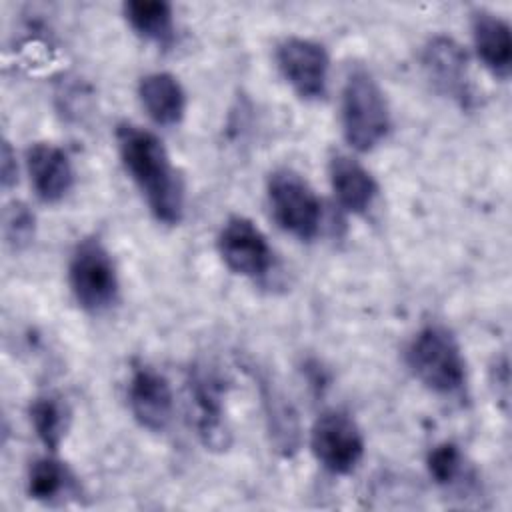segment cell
Returning a JSON list of instances; mask_svg holds the SVG:
<instances>
[{
  "mask_svg": "<svg viewBox=\"0 0 512 512\" xmlns=\"http://www.w3.org/2000/svg\"><path fill=\"white\" fill-rule=\"evenodd\" d=\"M118 152L154 218L174 226L184 214V186L162 140L134 124L116 128Z\"/></svg>",
  "mask_w": 512,
  "mask_h": 512,
  "instance_id": "1",
  "label": "cell"
},
{
  "mask_svg": "<svg viewBox=\"0 0 512 512\" xmlns=\"http://www.w3.org/2000/svg\"><path fill=\"white\" fill-rule=\"evenodd\" d=\"M340 120L346 142L358 152L376 148L390 130V110L384 92L362 66L352 68L344 80Z\"/></svg>",
  "mask_w": 512,
  "mask_h": 512,
  "instance_id": "2",
  "label": "cell"
},
{
  "mask_svg": "<svg viewBox=\"0 0 512 512\" xmlns=\"http://www.w3.org/2000/svg\"><path fill=\"white\" fill-rule=\"evenodd\" d=\"M412 374L432 392L454 396L466 384V362L450 330L428 324L412 338L406 350Z\"/></svg>",
  "mask_w": 512,
  "mask_h": 512,
  "instance_id": "3",
  "label": "cell"
},
{
  "mask_svg": "<svg viewBox=\"0 0 512 512\" xmlns=\"http://www.w3.org/2000/svg\"><path fill=\"white\" fill-rule=\"evenodd\" d=\"M68 278L76 302L88 312H102L118 298L116 266L98 238H84L76 244Z\"/></svg>",
  "mask_w": 512,
  "mask_h": 512,
  "instance_id": "4",
  "label": "cell"
},
{
  "mask_svg": "<svg viewBox=\"0 0 512 512\" xmlns=\"http://www.w3.org/2000/svg\"><path fill=\"white\" fill-rule=\"evenodd\" d=\"M268 202L278 226L300 238L312 240L320 230L322 206L312 186L294 170L280 168L268 178Z\"/></svg>",
  "mask_w": 512,
  "mask_h": 512,
  "instance_id": "5",
  "label": "cell"
},
{
  "mask_svg": "<svg viewBox=\"0 0 512 512\" xmlns=\"http://www.w3.org/2000/svg\"><path fill=\"white\" fill-rule=\"evenodd\" d=\"M188 396L196 432L210 450H226L230 446V428L224 416V378L206 364H194L188 374Z\"/></svg>",
  "mask_w": 512,
  "mask_h": 512,
  "instance_id": "6",
  "label": "cell"
},
{
  "mask_svg": "<svg viewBox=\"0 0 512 512\" xmlns=\"http://www.w3.org/2000/svg\"><path fill=\"white\" fill-rule=\"evenodd\" d=\"M310 450L328 472L350 474L364 456V438L346 412L326 410L310 430Z\"/></svg>",
  "mask_w": 512,
  "mask_h": 512,
  "instance_id": "7",
  "label": "cell"
},
{
  "mask_svg": "<svg viewBox=\"0 0 512 512\" xmlns=\"http://www.w3.org/2000/svg\"><path fill=\"white\" fill-rule=\"evenodd\" d=\"M276 62L298 96L306 100L324 96L330 64L322 44L298 36L286 38L276 48Z\"/></svg>",
  "mask_w": 512,
  "mask_h": 512,
  "instance_id": "8",
  "label": "cell"
},
{
  "mask_svg": "<svg viewBox=\"0 0 512 512\" xmlns=\"http://www.w3.org/2000/svg\"><path fill=\"white\" fill-rule=\"evenodd\" d=\"M218 252L234 274L246 278L266 276L272 266V250L266 236L244 216L226 220L218 234Z\"/></svg>",
  "mask_w": 512,
  "mask_h": 512,
  "instance_id": "9",
  "label": "cell"
},
{
  "mask_svg": "<svg viewBox=\"0 0 512 512\" xmlns=\"http://www.w3.org/2000/svg\"><path fill=\"white\" fill-rule=\"evenodd\" d=\"M128 406L136 422L152 432H162L174 412V396L168 380L148 364L132 368L128 380Z\"/></svg>",
  "mask_w": 512,
  "mask_h": 512,
  "instance_id": "10",
  "label": "cell"
},
{
  "mask_svg": "<svg viewBox=\"0 0 512 512\" xmlns=\"http://www.w3.org/2000/svg\"><path fill=\"white\" fill-rule=\"evenodd\" d=\"M422 66L432 84L462 106L470 104L472 84L468 76V56L464 48L446 36H434L422 50Z\"/></svg>",
  "mask_w": 512,
  "mask_h": 512,
  "instance_id": "11",
  "label": "cell"
},
{
  "mask_svg": "<svg viewBox=\"0 0 512 512\" xmlns=\"http://www.w3.org/2000/svg\"><path fill=\"white\" fill-rule=\"evenodd\" d=\"M26 168L34 192L44 202L62 200L74 182L68 154L50 142H38L26 152Z\"/></svg>",
  "mask_w": 512,
  "mask_h": 512,
  "instance_id": "12",
  "label": "cell"
},
{
  "mask_svg": "<svg viewBox=\"0 0 512 512\" xmlns=\"http://www.w3.org/2000/svg\"><path fill=\"white\" fill-rule=\"evenodd\" d=\"M328 174L334 196L344 210L364 214L372 206L378 186L372 174L358 160L346 154H336L330 160Z\"/></svg>",
  "mask_w": 512,
  "mask_h": 512,
  "instance_id": "13",
  "label": "cell"
},
{
  "mask_svg": "<svg viewBox=\"0 0 512 512\" xmlns=\"http://www.w3.org/2000/svg\"><path fill=\"white\" fill-rule=\"evenodd\" d=\"M472 40L482 64L494 76L508 78L512 68V38L508 22L488 10H476L472 14Z\"/></svg>",
  "mask_w": 512,
  "mask_h": 512,
  "instance_id": "14",
  "label": "cell"
},
{
  "mask_svg": "<svg viewBox=\"0 0 512 512\" xmlns=\"http://www.w3.org/2000/svg\"><path fill=\"white\" fill-rule=\"evenodd\" d=\"M138 96L148 116L162 126H174L186 110V96L178 82L168 72L146 74L138 84Z\"/></svg>",
  "mask_w": 512,
  "mask_h": 512,
  "instance_id": "15",
  "label": "cell"
},
{
  "mask_svg": "<svg viewBox=\"0 0 512 512\" xmlns=\"http://www.w3.org/2000/svg\"><path fill=\"white\" fill-rule=\"evenodd\" d=\"M124 18L146 40L166 44L174 36L172 6L164 0H130L124 4Z\"/></svg>",
  "mask_w": 512,
  "mask_h": 512,
  "instance_id": "16",
  "label": "cell"
},
{
  "mask_svg": "<svg viewBox=\"0 0 512 512\" xmlns=\"http://www.w3.org/2000/svg\"><path fill=\"white\" fill-rule=\"evenodd\" d=\"M30 422L48 450H56L68 430V408L56 396H38L30 404Z\"/></svg>",
  "mask_w": 512,
  "mask_h": 512,
  "instance_id": "17",
  "label": "cell"
},
{
  "mask_svg": "<svg viewBox=\"0 0 512 512\" xmlns=\"http://www.w3.org/2000/svg\"><path fill=\"white\" fill-rule=\"evenodd\" d=\"M72 484V476L66 466L54 458H38L30 470L26 480L28 496L40 502H48L58 498Z\"/></svg>",
  "mask_w": 512,
  "mask_h": 512,
  "instance_id": "18",
  "label": "cell"
},
{
  "mask_svg": "<svg viewBox=\"0 0 512 512\" xmlns=\"http://www.w3.org/2000/svg\"><path fill=\"white\" fill-rule=\"evenodd\" d=\"M264 404L270 422V432L274 434L278 450H282L284 454L294 452L298 446V426L294 412L290 410V404H286L284 398L272 388L264 392Z\"/></svg>",
  "mask_w": 512,
  "mask_h": 512,
  "instance_id": "19",
  "label": "cell"
},
{
  "mask_svg": "<svg viewBox=\"0 0 512 512\" xmlns=\"http://www.w3.org/2000/svg\"><path fill=\"white\" fill-rule=\"evenodd\" d=\"M426 468L438 486H452L464 474V456L456 444L440 442L428 452Z\"/></svg>",
  "mask_w": 512,
  "mask_h": 512,
  "instance_id": "20",
  "label": "cell"
},
{
  "mask_svg": "<svg viewBox=\"0 0 512 512\" xmlns=\"http://www.w3.org/2000/svg\"><path fill=\"white\" fill-rule=\"evenodd\" d=\"M4 238L14 250L26 248L36 230V218L24 202H12L4 210Z\"/></svg>",
  "mask_w": 512,
  "mask_h": 512,
  "instance_id": "21",
  "label": "cell"
},
{
  "mask_svg": "<svg viewBox=\"0 0 512 512\" xmlns=\"http://www.w3.org/2000/svg\"><path fill=\"white\" fill-rule=\"evenodd\" d=\"M0 178H2V186L10 188L16 178H18V166H16V156L10 148L8 142L2 144V152H0Z\"/></svg>",
  "mask_w": 512,
  "mask_h": 512,
  "instance_id": "22",
  "label": "cell"
}]
</instances>
